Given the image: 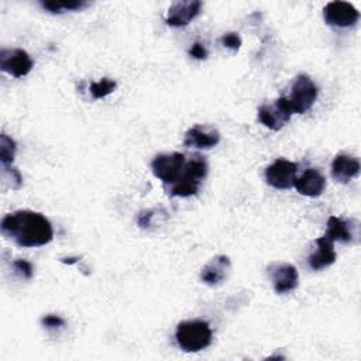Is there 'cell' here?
<instances>
[{"label": "cell", "instance_id": "1", "mask_svg": "<svg viewBox=\"0 0 361 361\" xmlns=\"http://www.w3.org/2000/svg\"><path fill=\"white\" fill-rule=\"evenodd\" d=\"M1 234L24 248H34L48 244L54 238L51 221L34 210H16L3 217Z\"/></svg>", "mask_w": 361, "mask_h": 361}, {"label": "cell", "instance_id": "2", "mask_svg": "<svg viewBox=\"0 0 361 361\" xmlns=\"http://www.w3.org/2000/svg\"><path fill=\"white\" fill-rule=\"evenodd\" d=\"M209 171V165L204 157L193 155L189 161L185 162L183 169L179 178L166 188V193L169 196L178 197H189L199 192L200 183L206 178Z\"/></svg>", "mask_w": 361, "mask_h": 361}, {"label": "cell", "instance_id": "3", "mask_svg": "<svg viewBox=\"0 0 361 361\" xmlns=\"http://www.w3.org/2000/svg\"><path fill=\"white\" fill-rule=\"evenodd\" d=\"M212 329L204 320H185L176 326L175 340L180 350L186 353H197L212 343Z\"/></svg>", "mask_w": 361, "mask_h": 361}, {"label": "cell", "instance_id": "4", "mask_svg": "<svg viewBox=\"0 0 361 361\" xmlns=\"http://www.w3.org/2000/svg\"><path fill=\"white\" fill-rule=\"evenodd\" d=\"M317 96L319 87L307 75L300 73L296 76L290 89V94L286 99L289 102L292 113L303 114L313 106Z\"/></svg>", "mask_w": 361, "mask_h": 361}, {"label": "cell", "instance_id": "5", "mask_svg": "<svg viewBox=\"0 0 361 361\" xmlns=\"http://www.w3.org/2000/svg\"><path fill=\"white\" fill-rule=\"evenodd\" d=\"M186 159L185 155L180 152H171V154H158L152 162V173L162 180L165 186L172 185L180 175Z\"/></svg>", "mask_w": 361, "mask_h": 361}, {"label": "cell", "instance_id": "6", "mask_svg": "<svg viewBox=\"0 0 361 361\" xmlns=\"http://www.w3.org/2000/svg\"><path fill=\"white\" fill-rule=\"evenodd\" d=\"M290 116L292 109L285 96L278 97L271 104H262L261 107H258V120L267 128L274 131L281 130L290 120Z\"/></svg>", "mask_w": 361, "mask_h": 361}, {"label": "cell", "instance_id": "7", "mask_svg": "<svg viewBox=\"0 0 361 361\" xmlns=\"http://www.w3.org/2000/svg\"><path fill=\"white\" fill-rule=\"evenodd\" d=\"M298 164L279 158L265 169L267 183L275 189H290L295 185Z\"/></svg>", "mask_w": 361, "mask_h": 361}, {"label": "cell", "instance_id": "8", "mask_svg": "<svg viewBox=\"0 0 361 361\" xmlns=\"http://www.w3.org/2000/svg\"><path fill=\"white\" fill-rule=\"evenodd\" d=\"M34 61L27 51L21 48L1 49L0 52V69L14 78H23L31 72Z\"/></svg>", "mask_w": 361, "mask_h": 361}, {"label": "cell", "instance_id": "9", "mask_svg": "<svg viewBox=\"0 0 361 361\" xmlns=\"http://www.w3.org/2000/svg\"><path fill=\"white\" fill-rule=\"evenodd\" d=\"M323 17L329 25L344 28L354 25L360 18V13L347 1H330L323 8Z\"/></svg>", "mask_w": 361, "mask_h": 361}, {"label": "cell", "instance_id": "10", "mask_svg": "<svg viewBox=\"0 0 361 361\" xmlns=\"http://www.w3.org/2000/svg\"><path fill=\"white\" fill-rule=\"evenodd\" d=\"M268 274L272 279L276 293H288L293 290L299 283V275L292 264L274 262L268 267Z\"/></svg>", "mask_w": 361, "mask_h": 361}, {"label": "cell", "instance_id": "11", "mask_svg": "<svg viewBox=\"0 0 361 361\" xmlns=\"http://www.w3.org/2000/svg\"><path fill=\"white\" fill-rule=\"evenodd\" d=\"M202 8V1L189 0V1H175L168 8L166 24L171 27H185L193 18L197 17Z\"/></svg>", "mask_w": 361, "mask_h": 361}, {"label": "cell", "instance_id": "12", "mask_svg": "<svg viewBox=\"0 0 361 361\" xmlns=\"http://www.w3.org/2000/svg\"><path fill=\"white\" fill-rule=\"evenodd\" d=\"M220 141V133L210 126H195L185 133L183 145L188 148L209 149L217 145Z\"/></svg>", "mask_w": 361, "mask_h": 361}, {"label": "cell", "instance_id": "13", "mask_svg": "<svg viewBox=\"0 0 361 361\" xmlns=\"http://www.w3.org/2000/svg\"><path fill=\"white\" fill-rule=\"evenodd\" d=\"M296 190L309 197H316L320 196L324 192L326 188V178L319 169L314 168H307L299 178H296L295 185Z\"/></svg>", "mask_w": 361, "mask_h": 361}, {"label": "cell", "instance_id": "14", "mask_svg": "<svg viewBox=\"0 0 361 361\" xmlns=\"http://www.w3.org/2000/svg\"><path fill=\"white\" fill-rule=\"evenodd\" d=\"M231 262L227 255H216L202 269L200 279L210 286L220 285L228 275Z\"/></svg>", "mask_w": 361, "mask_h": 361}, {"label": "cell", "instance_id": "15", "mask_svg": "<svg viewBox=\"0 0 361 361\" xmlns=\"http://www.w3.org/2000/svg\"><path fill=\"white\" fill-rule=\"evenodd\" d=\"M360 173V161L347 154H338L331 162V176L340 183H348Z\"/></svg>", "mask_w": 361, "mask_h": 361}, {"label": "cell", "instance_id": "16", "mask_svg": "<svg viewBox=\"0 0 361 361\" xmlns=\"http://www.w3.org/2000/svg\"><path fill=\"white\" fill-rule=\"evenodd\" d=\"M314 243H316V250L309 255L307 262L312 269L320 271L323 268L330 267L336 261L337 254L334 251L333 241L329 240L327 237L323 235L317 238Z\"/></svg>", "mask_w": 361, "mask_h": 361}, {"label": "cell", "instance_id": "17", "mask_svg": "<svg viewBox=\"0 0 361 361\" xmlns=\"http://www.w3.org/2000/svg\"><path fill=\"white\" fill-rule=\"evenodd\" d=\"M324 237H327L329 240L334 241H340V243H351L353 241V231H351V224L348 220L336 217V216H330L329 221H327V228H326V234Z\"/></svg>", "mask_w": 361, "mask_h": 361}, {"label": "cell", "instance_id": "18", "mask_svg": "<svg viewBox=\"0 0 361 361\" xmlns=\"http://www.w3.org/2000/svg\"><path fill=\"white\" fill-rule=\"evenodd\" d=\"M89 3L83 0H69V1H41L42 8L49 13H62L63 10H80L86 7Z\"/></svg>", "mask_w": 361, "mask_h": 361}, {"label": "cell", "instance_id": "19", "mask_svg": "<svg viewBox=\"0 0 361 361\" xmlns=\"http://www.w3.org/2000/svg\"><path fill=\"white\" fill-rule=\"evenodd\" d=\"M16 151H17V144L16 141L8 137L7 134H1L0 135V161L1 165H11L16 157Z\"/></svg>", "mask_w": 361, "mask_h": 361}, {"label": "cell", "instance_id": "20", "mask_svg": "<svg viewBox=\"0 0 361 361\" xmlns=\"http://www.w3.org/2000/svg\"><path fill=\"white\" fill-rule=\"evenodd\" d=\"M117 87V82L109 78H103L99 82H93L90 85V93L94 99H102L107 94H110L111 92H114V89Z\"/></svg>", "mask_w": 361, "mask_h": 361}, {"label": "cell", "instance_id": "21", "mask_svg": "<svg viewBox=\"0 0 361 361\" xmlns=\"http://www.w3.org/2000/svg\"><path fill=\"white\" fill-rule=\"evenodd\" d=\"M1 176H3V182L8 185V188L17 190L23 186V176L21 173L10 166V165H1Z\"/></svg>", "mask_w": 361, "mask_h": 361}, {"label": "cell", "instance_id": "22", "mask_svg": "<svg viewBox=\"0 0 361 361\" xmlns=\"http://www.w3.org/2000/svg\"><path fill=\"white\" fill-rule=\"evenodd\" d=\"M13 268H14V271H16L20 276H23V278H25V279H31L32 275H34V268H32L31 262H28V261H25V259H16V261L13 262Z\"/></svg>", "mask_w": 361, "mask_h": 361}, {"label": "cell", "instance_id": "23", "mask_svg": "<svg viewBox=\"0 0 361 361\" xmlns=\"http://www.w3.org/2000/svg\"><path fill=\"white\" fill-rule=\"evenodd\" d=\"M220 42L223 44V47L230 48L233 51H238L241 47V37L237 32H227L224 35H221Z\"/></svg>", "mask_w": 361, "mask_h": 361}, {"label": "cell", "instance_id": "24", "mask_svg": "<svg viewBox=\"0 0 361 361\" xmlns=\"http://www.w3.org/2000/svg\"><path fill=\"white\" fill-rule=\"evenodd\" d=\"M41 323L47 329H58V327H63L65 326V320L61 316H56V314H47V316H44L41 319Z\"/></svg>", "mask_w": 361, "mask_h": 361}, {"label": "cell", "instance_id": "25", "mask_svg": "<svg viewBox=\"0 0 361 361\" xmlns=\"http://www.w3.org/2000/svg\"><path fill=\"white\" fill-rule=\"evenodd\" d=\"M189 55L196 58V59H206L207 58V49L200 42H195L189 48Z\"/></svg>", "mask_w": 361, "mask_h": 361}, {"label": "cell", "instance_id": "26", "mask_svg": "<svg viewBox=\"0 0 361 361\" xmlns=\"http://www.w3.org/2000/svg\"><path fill=\"white\" fill-rule=\"evenodd\" d=\"M152 216H154V210H147V212H142L140 213L138 219H137V223L141 228H148L151 226V220H152Z\"/></svg>", "mask_w": 361, "mask_h": 361}, {"label": "cell", "instance_id": "27", "mask_svg": "<svg viewBox=\"0 0 361 361\" xmlns=\"http://www.w3.org/2000/svg\"><path fill=\"white\" fill-rule=\"evenodd\" d=\"M76 259H78V258H63V259H61V261L65 262V264H73V262H76Z\"/></svg>", "mask_w": 361, "mask_h": 361}]
</instances>
